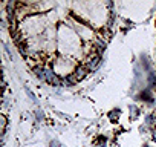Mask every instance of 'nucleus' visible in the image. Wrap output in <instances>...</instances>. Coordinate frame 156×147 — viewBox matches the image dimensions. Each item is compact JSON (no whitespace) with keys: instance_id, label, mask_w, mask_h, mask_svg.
Returning <instances> with one entry per match:
<instances>
[{"instance_id":"7","label":"nucleus","mask_w":156,"mask_h":147,"mask_svg":"<svg viewBox=\"0 0 156 147\" xmlns=\"http://www.w3.org/2000/svg\"><path fill=\"white\" fill-rule=\"evenodd\" d=\"M78 84V81H76V78H75V75L73 74H69V75H66V77H63V88H73V86H76Z\"/></svg>"},{"instance_id":"17","label":"nucleus","mask_w":156,"mask_h":147,"mask_svg":"<svg viewBox=\"0 0 156 147\" xmlns=\"http://www.w3.org/2000/svg\"><path fill=\"white\" fill-rule=\"evenodd\" d=\"M150 130H151V129H148L145 124H141V126H139V133H141V135H147V133H150Z\"/></svg>"},{"instance_id":"18","label":"nucleus","mask_w":156,"mask_h":147,"mask_svg":"<svg viewBox=\"0 0 156 147\" xmlns=\"http://www.w3.org/2000/svg\"><path fill=\"white\" fill-rule=\"evenodd\" d=\"M48 147H61V144H60L58 139H51L49 144H48Z\"/></svg>"},{"instance_id":"12","label":"nucleus","mask_w":156,"mask_h":147,"mask_svg":"<svg viewBox=\"0 0 156 147\" xmlns=\"http://www.w3.org/2000/svg\"><path fill=\"white\" fill-rule=\"evenodd\" d=\"M129 113H130V120H136L141 115V109L136 104H130L129 106Z\"/></svg>"},{"instance_id":"8","label":"nucleus","mask_w":156,"mask_h":147,"mask_svg":"<svg viewBox=\"0 0 156 147\" xmlns=\"http://www.w3.org/2000/svg\"><path fill=\"white\" fill-rule=\"evenodd\" d=\"M119 117H121V109H119V107H115V109H112V110L107 113L109 121L113 123V124H116V123L119 121Z\"/></svg>"},{"instance_id":"20","label":"nucleus","mask_w":156,"mask_h":147,"mask_svg":"<svg viewBox=\"0 0 156 147\" xmlns=\"http://www.w3.org/2000/svg\"><path fill=\"white\" fill-rule=\"evenodd\" d=\"M57 115H58L60 118H64V120H67V121H70V120H72V118H70L69 115H66V113H61V112H58Z\"/></svg>"},{"instance_id":"15","label":"nucleus","mask_w":156,"mask_h":147,"mask_svg":"<svg viewBox=\"0 0 156 147\" xmlns=\"http://www.w3.org/2000/svg\"><path fill=\"white\" fill-rule=\"evenodd\" d=\"M2 46H3V51H5V54L8 55V58H9V61H14V54H12V51H11V48L5 43V41H2Z\"/></svg>"},{"instance_id":"5","label":"nucleus","mask_w":156,"mask_h":147,"mask_svg":"<svg viewBox=\"0 0 156 147\" xmlns=\"http://www.w3.org/2000/svg\"><path fill=\"white\" fill-rule=\"evenodd\" d=\"M87 74H89V70H87V67H86L83 63L76 64V67H75V70H73V75H75V78H76L78 83L83 81V80L87 77Z\"/></svg>"},{"instance_id":"13","label":"nucleus","mask_w":156,"mask_h":147,"mask_svg":"<svg viewBox=\"0 0 156 147\" xmlns=\"http://www.w3.org/2000/svg\"><path fill=\"white\" fill-rule=\"evenodd\" d=\"M23 89H25V94L28 95V98H29V100H31V101H32V103H34V104H35L37 107H38V104H40V101H38V98H37V95H35V94H34V92H32V91H31V89H29L28 86H25Z\"/></svg>"},{"instance_id":"21","label":"nucleus","mask_w":156,"mask_h":147,"mask_svg":"<svg viewBox=\"0 0 156 147\" xmlns=\"http://www.w3.org/2000/svg\"><path fill=\"white\" fill-rule=\"evenodd\" d=\"M142 147H151V145H150V144H147V142H144V144H142Z\"/></svg>"},{"instance_id":"6","label":"nucleus","mask_w":156,"mask_h":147,"mask_svg":"<svg viewBox=\"0 0 156 147\" xmlns=\"http://www.w3.org/2000/svg\"><path fill=\"white\" fill-rule=\"evenodd\" d=\"M32 74L37 77V80H40V81L44 83V66H43V64L35 63V64L32 66Z\"/></svg>"},{"instance_id":"14","label":"nucleus","mask_w":156,"mask_h":147,"mask_svg":"<svg viewBox=\"0 0 156 147\" xmlns=\"http://www.w3.org/2000/svg\"><path fill=\"white\" fill-rule=\"evenodd\" d=\"M34 120H35L37 124H40V123L44 121V112H43L40 107H37V109L34 110Z\"/></svg>"},{"instance_id":"4","label":"nucleus","mask_w":156,"mask_h":147,"mask_svg":"<svg viewBox=\"0 0 156 147\" xmlns=\"http://www.w3.org/2000/svg\"><path fill=\"white\" fill-rule=\"evenodd\" d=\"M136 100H139V101H142V103H145L147 106H154V97H153V94H151V91L147 88V89H144V91H141L138 95H136Z\"/></svg>"},{"instance_id":"10","label":"nucleus","mask_w":156,"mask_h":147,"mask_svg":"<svg viewBox=\"0 0 156 147\" xmlns=\"http://www.w3.org/2000/svg\"><path fill=\"white\" fill-rule=\"evenodd\" d=\"M147 86L150 91L156 89V72H148L147 74Z\"/></svg>"},{"instance_id":"1","label":"nucleus","mask_w":156,"mask_h":147,"mask_svg":"<svg viewBox=\"0 0 156 147\" xmlns=\"http://www.w3.org/2000/svg\"><path fill=\"white\" fill-rule=\"evenodd\" d=\"M57 37H58V49H60L61 55L76 57V52L83 54L81 38L69 23H61L58 26V35Z\"/></svg>"},{"instance_id":"3","label":"nucleus","mask_w":156,"mask_h":147,"mask_svg":"<svg viewBox=\"0 0 156 147\" xmlns=\"http://www.w3.org/2000/svg\"><path fill=\"white\" fill-rule=\"evenodd\" d=\"M83 64L87 67L89 72H97V70H100L101 66L104 64V58H103L101 55H98L97 52H92V54H89V55L84 57Z\"/></svg>"},{"instance_id":"9","label":"nucleus","mask_w":156,"mask_h":147,"mask_svg":"<svg viewBox=\"0 0 156 147\" xmlns=\"http://www.w3.org/2000/svg\"><path fill=\"white\" fill-rule=\"evenodd\" d=\"M144 124L148 127V129H153V127H156V113H147L145 115V118H144Z\"/></svg>"},{"instance_id":"2","label":"nucleus","mask_w":156,"mask_h":147,"mask_svg":"<svg viewBox=\"0 0 156 147\" xmlns=\"http://www.w3.org/2000/svg\"><path fill=\"white\" fill-rule=\"evenodd\" d=\"M51 66L52 69L55 70L57 75L60 77H66L69 74H73L75 67H76V63L72 57H66V55H57L54 58V61H51Z\"/></svg>"},{"instance_id":"19","label":"nucleus","mask_w":156,"mask_h":147,"mask_svg":"<svg viewBox=\"0 0 156 147\" xmlns=\"http://www.w3.org/2000/svg\"><path fill=\"white\" fill-rule=\"evenodd\" d=\"M150 138H151L153 142H156V127H153V129L150 130Z\"/></svg>"},{"instance_id":"11","label":"nucleus","mask_w":156,"mask_h":147,"mask_svg":"<svg viewBox=\"0 0 156 147\" xmlns=\"http://www.w3.org/2000/svg\"><path fill=\"white\" fill-rule=\"evenodd\" d=\"M95 147H109V138L104 135H98L95 139Z\"/></svg>"},{"instance_id":"16","label":"nucleus","mask_w":156,"mask_h":147,"mask_svg":"<svg viewBox=\"0 0 156 147\" xmlns=\"http://www.w3.org/2000/svg\"><path fill=\"white\" fill-rule=\"evenodd\" d=\"M0 127H2V130H8V118L5 113L0 115Z\"/></svg>"}]
</instances>
